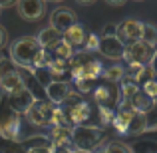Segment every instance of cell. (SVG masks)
<instances>
[{
    "label": "cell",
    "mask_w": 157,
    "mask_h": 153,
    "mask_svg": "<svg viewBox=\"0 0 157 153\" xmlns=\"http://www.w3.org/2000/svg\"><path fill=\"white\" fill-rule=\"evenodd\" d=\"M62 38H64V42H68L72 48H82V46L86 44V38H88V34H86V28L82 26V24L76 22L64 36H62Z\"/></svg>",
    "instance_id": "ac0fdd59"
},
{
    "label": "cell",
    "mask_w": 157,
    "mask_h": 153,
    "mask_svg": "<svg viewBox=\"0 0 157 153\" xmlns=\"http://www.w3.org/2000/svg\"><path fill=\"white\" fill-rule=\"evenodd\" d=\"M109 6H123V4L127 2V0H105Z\"/></svg>",
    "instance_id": "8d00e7d4"
},
{
    "label": "cell",
    "mask_w": 157,
    "mask_h": 153,
    "mask_svg": "<svg viewBox=\"0 0 157 153\" xmlns=\"http://www.w3.org/2000/svg\"><path fill=\"white\" fill-rule=\"evenodd\" d=\"M48 68H50V72H52V76H54V78H62V76H64V74L70 70V66H68V62H66V60L54 58V60H50Z\"/></svg>",
    "instance_id": "d4e9b609"
},
{
    "label": "cell",
    "mask_w": 157,
    "mask_h": 153,
    "mask_svg": "<svg viewBox=\"0 0 157 153\" xmlns=\"http://www.w3.org/2000/svg\"><path fill=\"white\" fill-rule=\"evenodd\" d=\"M52 123L56 127H68V129H74V123L70 121V117L66 115V111L62 109L60 105L56 107V111H54V117H52Z\"/></svg>",
    "instance_id": "cb8c5ba5"
},
{
    "label": "cell",
    "mask_w": 157,
    "mask_h": 153,
    "mask_svg": "<svg viewBox=\"0 0 157 153\" xmlns=\"http://www.w3.org/2000/svg\"><path fill=\"white\" fill-rule=\"evenodd\" d=\"M115 100H117V98H115L113 88L107 86V84L96 88V92H94V101H98V105H100V107H111Z\"/></svg>",
    "instance_id": "d6986e66"
},
{
    "label": "cell",
    "mask_w": 157,
    "mask_h": 153,
    "mask_svg": "<svg viewBox=\"0 0 157 153\" xmlns=\"http://www.w3.org/2000/svg\"><path fill=\"white\" fill-rule=\"evenodd\" d=\"M18 0H0V8H8V6H14Z\"/></svg>",
    "instance_id": "d590c367"
},
{
    "label": "cell",
    "mask_w": 157,
    "mask_h": 153,
    "mask_svg": "<svg viewBox=\"0 0 157 153\" xmlns=\"http://www.w3.org/2000/svg\"><path fill=\"white\" fill-rule=\"evenodd\" d=\"M84 48H86V52H96L98 48H100V36H96V34H88Z\"/></svg>",
    "instance_id": "4dcf8cb0"
},
{
    "label": "cell",
    "mask_w": 157,
    "mask_h": 153,
    "mask_svg": "<svg viewBox=\"0 0 157 153\" xmlns=\"http://www.w3.org/2000/svg\"><path fill=\"white\" fill-rule=\"evenodd\" d=\"M151 54H153V48L149 44H145L143 40L139 42H133L125 48V60L129 66H145L147 62L151 60Z\"/></svg>",
    "instance_id": "30bf717a"
},
{
    "label": "cell",
    "mask_w": 157,
    "mask_h": 153,
    "mask_svg": "<svg viewBox=\"0 0 157 153\" xmlns=\"http://www.w3.org/2000/svg\"><path fill=\"white\" fill-rule=\"evenodd\" d=\"M70 70H72L74 80H90L96 82L98 78L104 74V66L98 58H94L90 52H82L72 56L70 60Z\"/></svg>",
    "instance_id": "6da1fadb"
},
{
    "label": "cell",
    "mask_w": 157,
    "mask_h": 153,
    "mask_svg": "<svg viewBox=\"0 0 157 153\" xmlns=\"http://www.w3.org/2000/svg\"><path fill=\"white\" fill-rule=\"evenodd\" d=\"M44 2H46V0H44ZM52 2H58V0H52Z\"/></svg>",
    "instance_id": "7bdbcfd3"
},
{
    "label": "cell",
    "mask_w": 157,
    "mask_h": 153,
    "mask_svg": "<svg viewBox=\"0 0 157 153\" xmlns=\"http://www.w3.org/2000/svg\"><path fill=\"white\" fill-rule=\"evenodd\" d=\"M101 76L105 78L107 82H121L123 80V76H125V72H123V68H119V66H113V68H107V70H104V74Z\"/></svg>",
    "instance_id": "4316f807"
},
{
    "label": "cell",
    "mask_w": 157,
    "mask_h": 153,
    "mask_svg": "<svg viewBox=\"0 0 157 153\" xmlns=\"http://www.w3.org/2000/svg\"><path fill=\"white\" fill-rule=\"evenodd\" d=\"M115 36H117L119 40H121L123 44H133V42H139V40L143 38V22H139V20H123V22H119L117 26H115Z\"/></svg>",
    "instance_id": "9c48e42d"
},
{
    "label": "cell",
    "mask_w": 157,
    "mask_h": 153,
    "mask_svg": "<svg viewBox=\"0 0 157 153\" xmlns=\"http://www.w3.org/2000/svg\"><path fill=\"white\" fill-rule=\"evenodd\" d=\"M36 40H38V44H40L42 50H52V48H56L58 44L62 42V34H60V32H56L50 26V28L40 30V34L36 36Z\"/></svg>",
    "instance_id": "e0dca14e"
},
{
    "label": "cell",
    "mask_w": 157,
    "mask_h": 153,
    "mask_svg": "<svg viewBox=\"0 0 157 153\" xmlns=\"http://www.w3.org/2000/svg\"><path fill=\"white\" fill-rule=\"evenodd\" d=\"M101 139H104V131L100 127L76 125L72 129V145H76V149L80 151H92Z\"/></svg>",
    "instance_id": "277c9868"
},
{
    "label": "cell",
    "mask_w": 157,
    "mask_h": 153,
    "mask_svg": "<svg viewBox=\"0 0 157 153\" xmlns=\"http://www.w3.org/2000/svg\"><path fill=\"white\" fill-rule=\"evenodd\" d=\"M52 54H56V58H60V60L70 62V60H72V56H74V48L70 46L68 42H64V38H62V42L58 44L56 48H52Z\"/></svg>",
    "instance_id": "603a6c76"
},
{
    "label": "cell",
    "mask_w": 157,
    "mask_h": 153,
    "mask_svg": "<svg viewBox=\"0 0 157 153\" xmlns=\"http://www.w3.org/2000/svg\"><path fill=\"white\" fill-rule=\"evenodd\" d=\"M74 24H76V14H74L70 8H56L50 16V26L56 32H60L62 36H64Z\"/></svg>",
    "instance_id": "4fadbf2b"
},
{
    "label": "cell",
    "mask_w": 157,
    "mask_h": 153,
    "mask_svg": "<svg viewBox=\"0 0 157 153\" xmlns=\"http://www.w3.org/2000/svg\"><path fill=\"white\" fill-rule=\"evenodd\" d=\"M96 153H105V149H100V151H96Z\"/></svg>",
    "instance_id": "b9f144b4"
},
{
    "label": "cell",
    "mask_w": 157,
    "mask_h": 153,
    "mask_svg": "<svg viewBox=\"0 0 157 153\" xmlns=\"http://www.w3.org/2000/svg\"><path fill=\"white\" fill-rule=\"evenodd\" d=\"M92 84L94 82H90V80H76V90L80 94H90L92 92Z\"/></svg>",
    "instance_id": "d6a6232c"
},
{
    "label": "cell",
    "mask_w": 157,
    "mask_h": 153,
    "mask_svg": "<svg viewBox=\"0 0 157 153\" xmlns=\"http://www.w3.org/2000/svg\"><path fill=\"white\" fill-rule=\"evenodd\" d=\"M28 153H52V147H48V145H38V147H32V149H28Z\"/></svg>",
    "instance_id": "e575fe53"
},
{
    "label": "cell",
    "mask_w": 157,
    "mask_h": 153,
    "mask_svg": "<svg viewBox=\"0 0 157 153\" xmlns=\"http://www.w3.org/2000/svg\"><path fill=\"white\" fill-rule=\"evenodd\" d=\"M145 127H147V115L145 113H137V111H135L133 117H131V123H129V127H127V133L125 135H137V133H141V131H145Z\"/></svg>",
    "instance_id": "44dd1931"
},
{
    "label": "cell",
    "mask_w": 157,
    "mask_h": 153,
    "mask_svg": "<svg viewBox=\"0 0 157 153\" xmlns=\"http://www.w3.org/2000/svg\"><path fill=\"white\" fill-rule=\"evenodd\" d=\"M52 153H72V149H68V147H60V149H54V147H52Z\"/></svg>",
    "instance_id": "f35d334b"
},
{
    "label": "cell",
    "mask_w": 157,
    "mask_h": 153,
    "mask_svg": "<svg viewBox=\"0 0 157 153\" xmlns=\"http://www.w3.org/2000/svg\"><path fill=\"white\" fill-rule=\"evenodd\" d=\"M151 72H153L155 74V76H157V54H155V56H153V60H151Z\"/></svg>",
    "instance_id": "74e56055"
},
{
    "label": "cell",
    "mask_w": 157,
    "mask_h": 153,
    "mask_svg": "<svg viewBox=\"0 0 157 153\" xmlns=\"http://www.w3.org/2000/svg\"><path fill=\"white\" fill-rule=\"evenodd\" d=\"M40 52V44L36 38H30V36H24V38H18L16 42H12L10 46V60L14 64L22 66V68H28L32 66L36 54Z\"/></svg>",
    "instance_id": "3957f363"
},
{
    "label": "cell",
    "mask_w": 157,
    "mask_h": 153,
    "mask_svg": "<svg viewBox=\"0 0 157 153\" xmlns=\"http://www.w3.org/2000/svg\"><path fill=\"white\" fill-rule=\"evenodd\" d=\"M72 145V129L68 127H54L52 131V147L60 149V147H68Z\"/></svg>",
    "instance_id": "ffe728a7"
},
{
    "label": "cell",
    "mask_w": 157,
    "mask_h": 153,
    "mask_svg": "<svg viewBox=\"0 0 157 153\" xmlns=\"http://www.w3.org/2000/svg\"><path fill=\"white\" fill-rule=\"evenodd\" d=\"M135 111L131 109L129 103H125V105H121L117 111H115L113 119H111V125L115 127V131L117 133H127V127H129L131 123V117H133Z\"/></svg>",
    "instance_id": "9a60e30c"
},
{
    "label": "cell",
    "mask_w": 157,
    "mask_h": 153,
    "mask_svg": "<svg viewBox=\"0 0 157 153\" xmlns=\"http://www.w3.org/2000/svg\"><path fill=\"white\" fill-rule=\"evenodd\" d=\"M80 2H96V0H80Z\"/></svg>",
    "instance_id": "60d3db41"
},
{
    "label": "cell",
    "mask_w": 157,
    "mask_h": 153,
    "mask_svg": "<svg viewBox=\"0 0 157 153\" xmlns=\"http://www.w3.org/2000/svg\"><path fill=\"white\" fill-rule=\"evenodd\" d=\"M6 42H8V32H6L4 26H0V50L6 46Z\"/></svg>",
    "instance_id": "836d02e7"
},
{
    "label": "cell",
    "mask_w": 157,
    "mask_h": 153,
    "mask_svg": "<svg viewBox=\"0 0 157 153\" xmlns=\"http://www.w3.org/2000/svg\"><path fill=\"white\" fill-rule=\"evenodd\" d=\"M104 149H105V153H131V147L121 143V141H111V143H107Z\"/></svg>",
    "instance_id": "f1b7e54d"
},
{
    "label": "cell",
    "mask_w": 157,
    "mask_h": 153,
    "mask_svg": "<svg viewBox=\"0 0 157 153\" xmlns=\"http://www.w3.org/2000/svg\"><path fill=\"white\" fill-rule=\"evenodd\" d=\"M6 100H8L10 107L16 111V113H26L36 98L32 96V92L28 90V86H24V88H20V90H14V92L6 94Z\"/></svg>",
    "instance_id": "7c38bea8"
},
{
    "label": "cell",
    "mask_w": 157,
    "mask_h": 153,
    "mask_svg": "<svg viewBox=\"0 0 157 153\" xmlns=\"http://www.w3.org/2000/svg\"><path fill=\"white\" fill-rule=\"evenodd\" d=\"M127 103H129L131 109L137 111V113H147V111H151L155 107V101L151 100V98L147 96L143 90H137V92H135V96L131 98Z\"/></svg>",
    "instance_id": "2e32d148"
},
{
    "label": "cell",
    "mask_w": 157,
    "mask_h": 153,
    "mask_svg": "<svg viewBox=\"0 0 157 153\" xmlns=\"http://www.w3.org/2000/svg\"><path fill=\"white\" fill-rule=\"evenodd\" d=\"M143 92H145L147 94V96H149L151 98V100H157V80H155V78H151V80H147L145 82V84H143Z\"/></svg>",
    "instance_id": "f546056e"
},
{
    "label": "cell",
    "mask_w": 157,
    "mask_h": 153,
    "mask_svg": "<svg viewBox=\"0 0 157 153\" xmlns=\"http://www.w3.org/2000/svg\"><path fill=\"white\" fill-rule=\"evenodd\" d=\"M46 96L54 105H62L70 100L72 96V88H70L68 82H62V80H54L50 86L46 88Z\"/></svg>",
    "instance_id": "5bb4252c"
},
{
    "label": "cell",
    "mask_w": 157,
    "mask_h": 153,
    "mask_svg": "<svg viewBox=\"0 0 157 153\" xmlns=\"http://www.w3.org/2000/svg\"><path fill=\"white\" fill-rule=\"evenodd\" d=\"M24 80L20 76V72L16 70V66L12 64L10 58H2L0 60V88L4 90L6 94L14 92V90L24 88Z\"/></svg>",
    "instance_id": "5b68a950"
},
{
    "label": "cell",
    "mask_w": 157,
    "mask_h": 153,
    "mask_svg": "<svg viewBox=\"0 0 157 153\" xmlns=\"http://www.w3.org/2000/svg\"><path fill=\"white\" fill-rule=\"evenodd\" d=\"M155 48H157V44H155Z\"/></svg>",
    "instance_id": "ee69618b"
},
{
    "label": "cell",
    "mask_w": 157,
    "mask_h": 153,
    "mask_svg": "<svg viewBox=\"0 0 157 153\" xmlns=\"http://www.w3.org/2000/svg\"><path fill=\"white\" fill-rule=\"evenodd\" d=\"M72 153H90V151H80V149H76V151H72Z\"/></svg>",
    "instance_id": "ab89813d"
},
{
    "label": "cell",
    "mask_w": 157,
    "mask_h": 153,
    "mask_svg": "<svg viewBox=\"0 0 157 153\" xmlns=\"http://www.w3.org/2000/svg\"><path fill=\"white\" fill-rule=\"evenodd\" d=\"M98 52H100L104 58H107V60L117 62V60H123V56H125V44H123L115 34H107V36L101 34Z\"/></svg>",
    "instance_id": "ba28073f"
},
{
    "label": "cell",
    "mask_w": 157,
    "mask_h": 153,
    "mask_svg": "<svg viewBox=\"0 0 157 153\" xmlns=\"http://www.w3.org/2000/svg\"><path fill=\"white\" fill-rule=\"evenodd\" d=\"M139 90V86L135 84L131 78H125L123 76V80H121V88H119V92H121V96H123V100L125 101H129L131 98L135 96V92Z\"/></svg>",
    "instance_id": "7402d4cb"
},
{
    "label": "cell",
    "mask_w": 157,
    "mask_h": 153,
    "mask_svg": "<svg viewBox=\"0 0 157 153\" xmlns=\"http://www.w3.org/2000/svg\"><path fill=\"white\" fill-rule=\"evenodd\" d=\"M58 105H54L52 101H44V100H34L30 105V109L26 111L28 113V119L30 123L38 127H44L48 123H52V117H54V111H56Z\"/></svg>",
    "instance_id": "8992f818"
},
{
    "label": "cell",
    "mask_w": 157,
    "mask_h": 153,
    "mask_svg": "<svg viewBox=\"0 0 157 153\" xmlns=\"http://www.w3.org/2000/svg\"><path fill=\"white\" fill-rule=\"evenodd\" d=\"M0 135L10 141H16L20 137V113L10 107L6 94L0 96Z\"/></svg>",
    "instance_id": "7a4b0ae2"
},
{
    "label": "cell",
    "mask_w": 157,
    "mask_h": 153,
    "mask_svg": "<svg viewBox=\"0 0 157 153\" xmlns=\"http://www.w3.org/2000/svg\"><path fill=\"white\" fill-rule=\"evenodd\" d=\"M16 10H18L20 18L34 22V20H40L46 14V2L44 0H18Z\"/></svg>",
    "instance_id": "8fae6325"
},
{
    "label": "cell",
    "mask_w": 157,
    "mask_h": 153,
    "mask_svg": "<svg viewBox=\"0 0 157 153\" xmlns=\"http://www.w3.org/2000/svg\"><path fill=\"white\" fill-rule=\"evenodd\" d=\"M143 42L149 44L151 48H155L157 44V28L153 26V24H143Z\"/></svg>",
    "instance_id": "484cf974"
},
{
    "label": "cell",
    "mask_w": 157,
    "mask_h": 153,
    "mask_svg": "<svg viewBox=\"0 0 157 153\" xmlns=\"http://www.w3.org/2000/svg\"><path fill=\"white\" fill-rule=\"evenodd\" d=\"M100 115H101V123H104V125H107V123H111L115 111L111 109V107H100Z\"/></svg>",
    "instance_id": "1f68e13d"
},
{
    "label": "cell",
    "mask_w": 157,
    "mask_h": 153,
    "mask_svg": "<svg viewBox=\"0 0 157 153\" xmlns=\"http://www.w3.org/2000/svg\"><path fill=\"white\" fill-rule=\"evenodd\" d=\"M66 103H68V107H66L64 111H66V115L70 117V121L74 123V127H76V125H84V123L90 119V115H92V107H90L88 101H84L82 98L70 96V100Z\"/></svg>",
    "instance_id": "52a82bcc"
},
{
    "label": "cell",
    "mask_w": 157,
    "mask_h": 153,
    "mask_svg": "<svg viewBox=\"0 0 157 153\" xmlns=\"http://www.w3.org/2000/svg\"><path fill=\"white\" fill-rule=\"evenodd\" d=\"M50 52L48 50H42V48H40V52L36 54V58H34V62H32V66H34V68H46L48 64H50Z\"/></svg>",
    "instance_id": "83f0119b"
}]
</instances>
